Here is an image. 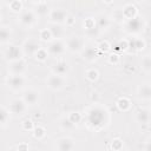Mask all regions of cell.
I'll return each instance as SVG.
<instances>
[{
  "mask_svg": "<svg viewBox=\"0 0 151 151\" xmlns=\"http://www.w3.org/2000/svg\"><path fill=\"white\" fill-rule=\"evenodd\" d=\"M143 150H146V151H151V138H149L147 140H145L144 145L142 146Z\"/></svg>",
  "mask_w": 151,
  "mask_h": 151,
  "instance_id": "45",
  "label": "cell"
},
{
  "mask_svg": "<svg viewBox=\"0 0 151 151\" xmlns=\"http://www.w3.org/2000/svg\"><path fill=\"white\" fill-rule=\"evenodd\" d=\"M51 2H59V1H61V0H50Z\"/></svg>",
  "mask_w": 151,
  "mask_h": 151,
  "instance_id": "49",
  "label": "cell"
},
{
  "mask_svg": "<svg viewBox=\"0 0 151 151\" xmlns=\"http://www.w3.org/2000/svg\"><path fill=\"white\" fill-rule=\"evenodd\" d=\"M48 57H50V53H48L47 48L41 47V48H39V50H38V52L34 54L33 59H34L37 63H45V61L47 60V58H48Z\"/></svg>",
  "mask_w": 151,
  "mask_h": 151,
  "instance_id": "33",
  "label": "cell"
},
{
  "mask_svg": "<svg viewBox=\"0 0 151 151\" xmlns=\"http://www.w3.org/2000/svg\"><path fill=\"white\" fill-rule=\"evenodd\" d=\"M2 57L7 63L25 58L21 45H17V44H12V42L2 46Z\"/></svg>",
  "mask_w": 151,
  "mask_h": 151,
  "instance_id": "5",
  "label": "cell"
},
{
  "mask_svg": "<svg viewBox=\"0 0 151 151\" xmlns=\"http://www.w3.org/2000/svg\"><path fill=\"white\" fill-rule=\"evenodd\" d=\"M8 8L12 13L20 14L24 11V4L21 0H12L8 2Z\"/></svg>",
  "mask_w": 151,
  "mask_h": 151,
  "instance_id": "32",
  "label": "cell"
},
{
  "mask_svg": "<svg viewBox=\"0 0 151 151\" xmlns=\"http://www.w3.org/2000/svg\"><path fill=\"white\" fill-rule=\"evenodd\" d=\"M100 33H101V32H100V29L97 27V28H94V29L86 31V32H85V35H86L87 38H97V37H98Z\"/></svg>",
  "mask_w": 151,
  "mask_h": 151,
  "instance_id": "43",
  "label": "cell"
},
{
  "mask_svg": "<svg viewBox=\"0 0 151 151\" xmlns=\"http://www.w3.org/2000/svg\"><path fill=\"white\" fill-rule=\"evenodd\" d=\"M12 34H13V31H12V27L9 25H1V29H0V44H1V46L9 44Z\"/></svg>",
  "mask_w": 151,
  "mask_h": 151,
  "instance_id": "22",
  "label": "cell"
},
{
  "mask_svg": "<svg viewBox=\"0 0 151 151\" xmlns=\"http://www.w3.org/2000/svg\"><path fill=\"white\" fill-rule=\"evenodd\" d=\"M47 51L50 53V55L53 57H61L64 55V53L67 51L66 48V42L63 39H53L48 46H47Z\"/></svg>",
  "mask_w": 151,
  "mask_h": 151,
  "instance_id": "14",
  "label": "cell"
},
{
  "mask_svg": "<svg viewBox=\"0 0 151 151\" xmlns=\"http://www.w3.org/2000/svg\"><path fill=\"white\" fill-rule=\"evenodd\" d=\"M6 86L12 92H20L26 88L27 78L25 74H8L5 79Z\"/></svg>",
  "mask_w": 151,
  "mask_h": 151,
  "instance_id": "3",
  "label": "cell"
},
{
  "mask_svg": "<svg viewBox=\"0 0 151 151\" xmlns=\"http://www.w3.org/2000/svg\"><path fill=\"white\" fill-rule=\"evenodd\" d=\"M27 67H28V65H27V61L25 58L7 63L8 74H26Z\"/></svg>",
  "mask_w": 151,
  "mask_h": 151,
  "instance_id": "12",
  "label": "cell"
},
{
  "mask_svg": "<svg viewBox=\"0 0 151 151\" xmlns=\"http://www.w3.org/2000/svg\"><path fill=\"white\" fill-rule=\"evenodd\" d=\"M20 127H21V130L25 131V132H32L33 129L35 127L34 120L31 119V118H26V119H24V120L20 123Z\"/></svg>",
  "mask_w": 151,
  "mask_h": 151,
  "instance_id": "36",
  "label": "cell"
},
{
  "mask_svg": "<svg viewBox=\"0 0 151 151\" xmlns=\"http://www.w3.org/2000/svg\"><path fill=\"white\" fill-rule=\"evenodd\" d=\"M11 111L8 109V106H5V105H1V109H0V116H1V119H0V126L1 129H6L9 120H11Z\"/></svg>",
  "mask_w": 151,
  "mask_h": 151,
  "instance_id": "24",
  "label": "cell"
},
{
  "mask_svg": "<svg viewBox=\"0 0 151 151\" xmlns=\"http://www.w3.org/2000/svg\"><path fill=\"white\" fill-rule=\"evenodd\" d=\"M83 122L91 132H100L107 129L112 120V114L109 107L100 103H93L84 109Z\"/></svg>",
  "mask_w": 151,
  "mask_h": 151,
  "instance_id": "1",
  "label": "cell"
},
{
  "mask_svg": "<svg viewBox=\"0 0 151 151\" xmlns=\"http://www.w3.org/2000/svg\"><path fill=\"white\" fill-rule=\"evenodd\" d=\"M101 1H103L105 5H111V4H113L114 0H101Z\"/></svg>",
  "mask_w": 151,
  "mask_h": 151,
  "instance_id": "47",
  "label": "cell"
},
{
  "mask_svg": "<svg viewBox=\"0 0 151 151\" xmlns=\"http://www.w3.org/2000/svg\"><path fill=\"white\" fill-rule=\"evenodd\" d=\"M99 76H100L99 71L97 68H94V67H90V68H87L85 71V78L91 83H96L99 79Z\"/></svg>",
  "mask_w": 151,
  "mask_h": 151,
  "instance_id": "34",
  "label": "cell"
},
{
  "mask_svg": "<svg viewBox=\"0 0 151 151\" xmlns=\"http://www.w3.org/2000/svg\"><path fill=\"white\" fill-rule=\"evenodd\" d=\"M38 15L34 9H24L19 15H18V24L25 28V29H31L38 24Z\"/></svg>",
  "mask_w": 151,
  "mask_h": 151,
  "instance_id": "4",
  "label": "cell"
},
{
  "mask_svg": "<svg viewBox=\"0 0 151 151\" xmlns=\"http://www.w3.org/2000/svg\"><path fill=\"white\" fill-rule=\"evenodd\" d=\"M80 55H81V59H83L84 61L92 64V63L97 61L101 54L99 53V51L97 50L96 46L88 45V46H85V47H84V50L81 51Z\"/></svg>",
  "mask_w": 151,
  "mask_h": 151,
  "instance_id": "15",
  "label": "cell"
},
{
  "mask_svg": "<svg viewBox=\"0 0 151 151\" xmlns=\"http://www.w3.org/2000/svg\"><path fill=\"white\" fill-rule=\"evenodd\" d=\"M67 117L70 118V120H71L74 125H78L79 123H81V122H83V118H84L83 113L79 112V111H71L70 113H67Z\"/></svg>",
  "mask_w": 151,
  "mask_h": 151,
  "instance_id": "37",
  "label": "cell"
},
{
  "mask_svg": "<svg viewBox=\"0 0 151 151\" xmlns=\"http://www.w3.org/2000/svg\"><path fill=\"white\" fill-rule=\"evenodd\" d=\"M32 1H33V2L35 4V5H38V4H41V2H45L46 0H32Z\"/></svg>",
  "mask_w": 151,
  "mask_h": 151,
  "instance_id": "48",
  "label": "cell"
},
{
  "mask_svg": "<svg viewBox=\"0 0 151 151\" xmlns=\"http://www.w3.org/2000/svg\"><path fill=\"white\" fill-rule=\"evenodd\" d=\"M134 119L137 123H139L142 125H147L151 122V111L145 107L138 109L134 113Z\"/></svg>",
  "mask_w": 151,
  "mask_h": 151,
  "instance_id": "19",
  "label": "cell"
},
{
  "mask_svg": "<svg viewBox=\"0 0 151 151\" xmlns=\"http://www.w3.org/2000/svg\"><path fill=\"white\" fill-rule=\"evenodd\" d=\"M129 44H130V48L133 52H142L145 50L146 47V41L144 40V38H142L140 35H136V37H131L129 39Z\"/></svg>",
  "mask_w": 151,
  "mask_h": 151,
  "instance_id": "18",
  "label": "cell"
},
{
  "mask_svg": "<svg viewBox=\"0 0 151 151\" xmlns=\"http://www.w3.org/2000/svg\"><path fill=\"white\" fill-rule=\"evenodd\" d=\"M107 63L110 65H113V66L119 65L120 64V57H119V54L117 52H114V51L112 53H110L109 57H107Z\"/></svg>",
  "mask_w": 151,
  "mask_h": 151,
  "instance_id": "40",
  "label": "cell"
},
{
  "mask_svg": "<svg viewBox=\"0 0 151 151\" xmlns=\"http://www.w3.org/2000/svg\"><path fill=\"white\" fill-rule=\"evenodd\" d=\"M51 72L55 73V74H59V76H64L66 77L70 72V66H68V63L65 60V59H59L57 60L52 66H51Z\"/></svg>",
  "mask_w": 151,
  "mask_h": 151,
  "instance_id": "17",
  "label": "cell"
},
{
  "mask_svg": "<svg viewBox=\"0 0 151 151\" xmlns=\"http://www.w3.org/2000/svg\"><path fill=\"white\" fill-rule=\"evenodd\" d=\"M111 19H112V21H114V22H118V24H123L124 21H125V19H124V15H123V12H122V9H116L113 13H112V15H111Z\"/></svg>",
  "mask_w": 151,
  "mask_h": 151,
  "instance_id": "41",
  "label": "cell"
},
{
  "mask_svg": "<svg viewBox=\"0 0 151 151\" xmlns=\"http://www.w3.org/2000/svg\"><path fill=\"white\" fill-rule=\"evenodd\" d=\"M67 15H68V13L63 8H51L47 19H48L50 24L64 25L65 26V21H66Z\"/></svg>",
  "mask_w": 151,
  "mask_h": 151,
  "instance_id": "13",
  "label": "cell"
},
{
  "mask_svg": "<svg viewBox=\"0 0 151 151\" xmlns=\"http://www.w3.org/2000/svg\"><path fill=\"white\" fill-rule=\"evenodd\" d=\"M97 18H93V17H87L83 20V29L84 32L86 31H91V29H94L97 28Z\"/></svg>",
  "mask_w": 151,
  "mask_h": 151,
  "instance_id": "30",
  "label": "cell"
},
{
  "mask_svg": "<svg viewBox=\"0 0 151 151\" xmlns=\"http://www.w3.org/2000/svg\"><path fill=\"white\" fill-rule=\"evenodd\" d=\"M129 48H130V44H129V39H125V38H123V39H120L119 41H118V44L116 45V51H119V52H122V53H125V52H127L129 51Z\"/></svg>",
  "mask_w": 151,
  "mask_h": 151,
  "instance_id": "38",
  "label": "cell"
},
{
  "mask_svg": "<svg viewBox=\"0 0 151 151\" xmlns=\"http://www.w3.org/2000/svg\"><path fill=\"white\" fill-rule=\"evenodd\" d=\"M29 106L25 103V100L22 99V98H14V99H12L11 101H9V104H8V109H9V111H11V113L13 114V116H17V117H19V116H24L26 112H27V109H28Z\"/></svg>",
  "mask_w": 151,
  "mask_h": 151,
  "instance_id": "10",
  "label": "cell"
},
{
  "mask_svg": "<svg viewBox=\"0 0 151 151\" xmlns=\"http://www.w3.org/2000/svg\"><path fill=\"white\" fill-rule=\"evenodd\" d=\"M122 12H123V15H124V19H125V20L133 19V18H136L137 15H139L138 7H137L134 4H132V2H129V4L124 5L123 8H122Z\"/></svg>",
  "mask_w": 151,
  "mask_h": 151,
  "instance_id": "20",
  "label": "cell"
},
{
  "mask_svg": "<svg viewBox=\"0 0 151 151\" xmlns=\"http://www.w3.org/2000/svg\"><path fill=\"white\" fill-rule=\"evenodd\" d=\"M112 25V19L107 14H99L97 17V26L100 29V32L107 31Z\"/></svg>",
  "mask_w": 151,
  "mask_h": 151,
  "instance_id": "21",
  "label": "cell"
},
{
  "mask_svg": "<svg viewBox=\"0 0 151 151\" xmlns=\"http://www.w3.org/2000/svg\"><path fill=\"white\" fill-rule=\"evenodd\" d=\"M140 68L145 73H151V54H145L140 59Z\"/></svg>",
  "mask_w": 151,
  "mask_h": 151,
  "instance_id": "28",
  "label": "cell"
},
{
  "mask_svg": "<svg viewBox=\"0 0 151 151\" xmlns=\"http://www.w3.org/2000/svg\"><path fill=\"white\" fill-rule=\"evenodd\" d=\"M133 1H137V2H140V1H143V0H133Z\"/></svg>",
  "mask_w": 151,
  "mask_h": 151,
  "instance_id": "50",
  "label": "cell"
},
{
  "mask_svg": "<svg viewBox=\"0 0 151 151\" xmlns=\"http://www.w3.org/2000/svg\"><path fill=\"white\" fill-rule=\"evenodd\" d=\"M32 136L37 139V140H42L46 137V129L41 125H35V127L32 131Z\"/></svg>",
  "mask_w": 151,
  "mask_h": 151,
  "instance_id": "35",
  "label": "cell"
},
{
  "mask_svg": "<svg viewBox=\"0 0 151 151\" xmlns=\"http://www.w3.org/2000/svg\"><path fill=\"white\" fill-rule=\"evenodd\" d=\"M64 25H55V24H50V29L53 34L54 39H63L65 37V28L63 27Z\"/></svg>",
  "mask_w": 151,
  "mask_h": 151,
  "instance_id": "27",
  "label": "cell"
},
{
  "mask_svg": "<svg viewBox=\"0 0 151 151\" xmlns=\"http://www.w3.org/2000/svg\"><path fill=\"white\" fill-rule=\"evenodd\" d=\"M76 126H77V125H74V124L70 120V118H68L67 116H63V117L59 119V127H60L61 131L70 132V131L74 130Z\"/></svg>",
  "mask_w": 151,
  "mask_h": 151,
  "instance_id": "26",
  "label": "cell"
},
{
  "mask_svg": "<svg viewBox=\"0 0 151 151\" xmlns=\"http://www.w3.org/2000/svg\"><path fill=\"white\" fill-rule=\"evenodd\" d=\"M45 84H46V86H47L51 91L58 92V91L64 90V88L67 86V79H66V77H64V76H59V74H55V73L51 72V73L46 77Z\"/></svg>",
  "mask_w": 151,
  "mask_h": 151,
  "instance_id": "6",
  "label": "cell"
},
{
  "mask_svg": "<svg viewBox=\"0 0 151 151\" xmlns=\"http://www.w3.org/2000/svg\"><path fill=\"white\" fill-rule=\"evenodd\" d=\"M21 98L25 100V103L31 107V106H37L39 105L41 100V92L38 88L34 87H27L22 91Z\"/></svg>",
  "mask_w": 151,
  "mask_h": 151,
  "instance_id": "9",
  "label": "cell"
},
{
  "mask_svg": "<svg viewBox=\"0 0 151 151\" xmlns=\"http://www.w3.org/2000/svg\"><path fill=\"white\" fill-rule=\"evenodd\" d=\"M124 70H125V72H127V73H132V72H134V71H136L134 66H133V65H131V64H126V65L124 66Z\"/></svg>",
  "mask_w": 151,
  "mask_h": 151,
  "instance_id": "46",
  "label": "cell"
},
{
  "mask_svg": "<svg viewBox=\"0 0 151 151\" xmlns=\"http://www.w3.org/2000/svg\"><path fill=\"white\" fill-rule=\"evenodd\" d=\"M96 47H97V50L99 51L100 54H106V53H110V51L112 48V45L110 44V41L103 39V40H99L97 42Z\"/></svg>",
  "mask_w": 151,
  "mask_h": 151,
  "instance_id": "31",
  "label": "cell"
},
{
  "mask_svg": "<svg viewBox=\"0 0 151 151\" xmlns=\"http://www.w3.org/2000/svg\"><path fill=\"white\" fill-rule=\"evenodd\" d=\"M66 48H67V52L72 53V54H80L81 51L84 50L85 47V40L83 37L80 35H70L67 39H66Z\"/></svg>",
  "mask_w": 151,
  "mask_h": 151,
  "instance_id": "7",
  "label": "cell"
},
{
  "mask_svg": "<svg viewBox=\"0 0 151 151\" xmlns=\"http://www.w3.org/2000/svg\"><path fill=\"white\" fill-rule=\"evenodd\" d=\"M137 97L143 101H151V83L144 81L137 87Z\"/></svg>",
  "mask_w": 151,
  "mask_h": 151,
  "instance_id": "16",
  "label": "cell"
},
{
  "mask_svg": "<svg viewBox=\"0 0 151 151\" xmlns=\"http://www.w3.org/2000/svg\"><path fill=\"white\" fill-rule=\"evenodd\" d=\"M13 149H14V150H18V151H27V150L31 149V146H29V144L26 143V142H20V143L17 144Z\"/></svg>",
  "mask_w": 151,
  "mask_h": 151,
  "instance_id": "42",
  "label": "cell"
},
{
  "mask_svg": "<svg viewBox=\"0 0 151 151\" xmlns=\"http://www.w3.org/2000/svg\"><path fill=\"white\" fill-rule=\"evenodd\" d=\"M74 25H76V17L72 14H68L66 18V21H65V26L66 27H73Z\"/></svg>",
  "mask_w": 151,
  "mask_h": 151,
  "instance_id": "44",
  "label": "cell"
},
{
  "mask_svg": "<svg viewBox=\"0 0 151 151\" xmlns=\"http://www.w3.org/2000/svg\"><path fill=\"white\" fill-rule=\"evenodd\" d=\"M53 149L57 151H70L76 149V140L70 136L57 138L53 144Z\"/></svg>",
  "mask_w": 151,
  "mask_h": 151,
  "instance_id": "11",
  "label": "cell"
},
{
  "mask_svg": "<svg viewBox=\"0 0 151 151\" xmlns=\"http://www.w3.org/2000/svg\"><path fill=\"white\" fill-rule=\"evenodd\" d=\"M145 27H146V21L142 15H137L133 19L125 20L122 24V29L131 37L140 35L145 31Z\"/></svg>",
  "mask_w": 151,
  "mask_h": 151,
  "instance_id": "2",
  "label": "cell"
},
{
  "mask_svg": "<svg viewBox=\"0 0 151 151\" xmlns=\"http://www.w3.org/2000/svg\"><path fill=\"white\" fill-rule=\"evenodd\" d=\"M35 13H37V15H38V18H45V17H48V13H50V8H48V6H47V4H46V1L45 2H41V4H38L37 6H35Z\"/></svg>",
  "mask_w": 151,
  "mask_h": 151,
  "instance_id": "29",
  "label": "cell"
},
{
  "mask_svg": "<svg viewBox=\"0 0 151 151\" xmlns=\"http://www.w3.org/2000/svg\"><path fill=\"white\" fill-rule=\"evenodd\" d=\"M41 41L37 38H27L22 41L21 44V48H22V52H24V55L25 58L28 57V58H33L34 54L38 52L39 48H41Z\"/></svg>",
  "mask_w": 151,
  "mask_h": 151,
  "instance_id": "8",
  "label": "cell"
},
{
  "mask_svg": "<svg viewBox=\"0 0 151 151\" xmlns=\"http://www.w3.org/2000/svg\"><path fill=\"white\" fill-rule=\"evenodd\" d=\"M38 39L44 42V44H50L54 38H53V34L50 29V27H45V28H41L39 29L38 32Z\"/></svg>",
  "mask_w": 151,
  "mask_h": 151,
  "instance_id": "25",
  "label": "cell"
},
{
  "mask_svg": "<svg viewBox=\"0 0 151 151\" xmlns=\"http://www.w3.org/2000/svg\"><path fill=\"white\" fill-rule=\"evenodd\" d=\"M123 147H124V142H123L122 138L116 137V138H113L111 140V144H110V149L111 150H113V151H120V150H123Z\"/></svg>",
  "mask_w": 151,
  "mask_h": 151,
  "instance_id": "39",
  "label": "cell"
},
{
  "mask_svg": "<svg viewBox=\"0 0 151 151\" xmlns=\"http://www.w3.org/2000/svg\"><path fill=\"white\" fill-rule=\"evenodd\" d=\"M116 107L120 112H129L132 107V101L127 97H119L116 101Z\"/></svg>",
  "mask_w": 151,
  "mask_h": 151,
  "instance_id": "23",
  "label": "cell"
}]
</instances>
